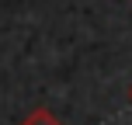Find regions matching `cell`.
<instances>
[{
	"mask_svg": "<svg viewBox=\"0 0 132 125\" xmlns=\"http://www.w3.org/2000/svg\"><path fill=\"white\" fill-rule=\"evenodd\" d=\"M18 125H63V118H59V115H52L49 108H31Z\"/></svg>",
	"mask_w": 132,
	"mask_h": 125,
	"instance_id": "1",
	"label": "cell"
},
{
	"mask_svg": "<svg viewBox=\"0 0 132 125\" xmlns=\"http://www.w3.org/2000/svg\"><path fill=\"white\" fill-rule=\"evenodd\" d=\"M129 101H132V87H129Z\"/></svg>",
	"mask_w": 132,
	"mask_h": 125,
	"instance_id": "2",
	"label": "cell"
}]
</instances>
